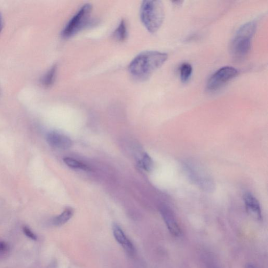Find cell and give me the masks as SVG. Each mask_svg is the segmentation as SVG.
<instances>
[{"label": "cell", "mask_w": 268, "mask_h": 268, "mask_svg": "<svg viewBox=\"0 0 268 268\" xmlns=\"http://www.w3.org/2000/svg\"><path fill=\"white\" fill-rule=\"evenodd\" d=\"M168 59V54L158 51H146L140 53L129 65L131 75L135 80L145 81L161 67Z\"/></svg>", "instance_id": "obj_1"}, {"label": "cell", "mask_w": 268, "mask_h": 268, "mask_svg": "<svg viewBox=\"0 0 268 268\" xmlns=\"http://www.w3.org/2000/svg\"><path fill=\"white\" fill-rule=\"evenodd\" d=\"M256 28V22L250 21L242 26L236 32L230 46L231 54L234 59L241 61L247 57Z\"/></svg>", "instance_id": "obj_2"}, {"label": "cell", "mask_w": 268, "mask_h": 268, "mask_svg": "<svg viewBox=\"0 0 268 268\" xmlns=\"http://www.w3.org/2000/svg\"><path fill=\"white\" fill-rule=\"evenodd\" d=\"M140 18L150 33L156 32L161 27L164 19L162 2L159 0L143 1L141 6Z\"/></svg>", "instance_id": "obj_3"}, {"label": "cell", "mask_w": 268, "mask_h": 268, "mask_svg": "<svg viewBox=\"0 0 268 268\" xmlns=\"http://www.w3.org/2000/svg\"><path fill=\"white\" fill-rule=\"evenodd\" d=\"M92 6L90 4H85L74 16L63 30L62 35L65 38L73 36L89 25Z\"/></svg>", "instance_id": "obj_4"}, {"label": "cell", "mask_w": 268, "mask_h": 268, "mask_svg": "<svg viewBox=\"0 0 268 268\" xmlns=\"http://www.w3.org/2000/svg\"><path fill=\"white\" fill-rule=\"evenodd\" d=\"M238 73L237 69L231 66H225L219 69L210 78L207 83V90L210 92L218 90L237 76Z\"/></svg>", "instance_id": "obj_5"}, {"label": "cell", "mask_w": 268, "mask_h": 268, "mask_svg": "<svg viewBox=\"0 0 268 268\" xmlns=\"http://www.w3.org/2000/svg\"><path fill=\"white\" fill-rule=\"evenodd\" d=\"M160 211L170 233L176 237H178L181 235V230L171 210L165 205H162L160 208Z\"/></svg>", "instance_id": "obj_6"}, {"label": "cell", "mask_w": 268, "mask_h": 268, "mask_svg": "<svg viewBox=\"0 0 268 268\" xmlns=\"http://www.w3.org/2000/svg\"><path fill=\"white\" fill-rule=\"evenodd\" d=\"M47 141L52 147L60 149H68L73 145L72 139L57 132L49 133L47 136Z\"/></svg>", "instance_id": "obj_7"}, {"label": "cell", "mask_w": 268, "mask_h": 268, "mask_svg": "<svg viewBox=\"0 0 268 268\" xmlns=\"http://www.w3.org/2000/svg\"><path fill=\"white\" fill-rule=\"evenodd\" d=\"M243 201L248 214L257 219H261L262 217L261 208L255 197L250 193H246L243 196Z\"/></svg>", "instance_id": "obj_8"}, {"label": "cell", "mask_w": 268, "mask_h": 268, "mask_svg": "<svg viewBox=\"0 0 268 268\" xmlns=\"http://www.w3.org/2000/svg\"><path fill=\"white\" fill-rule=\"evenodd\" d=\"M113 232L116 241L121 244L129 255H133L134 252H135V249H134L133 243L126 236L121 227L117 224H114L113 225Z\"/></svg>", "instance_id": "obj_9"}, {"label": "cell", "mask_w": 268, "mask_h": 268, "mask_svg": "<svg viewBox=\"0 0 268 268\" xmlns=\"http://www.w3.org/2000/svg\"><path fill=\"white\" fill-rule=\"evenodd\" d=\"M74 210L72 208H66L61 214L54 217L53 219V224L55 226H60L66 224L73 217Z\"/></svg>", "instance_id": "obj_10"}, {"label": "cell", "mask_w": 268, "mask_h": 268, "mask_svg": "<svg viewBox=\"0 0 268 268\" xmlns=\"http://www.w3.org/2000/svg\"><path fill=\"white\" fill-rule=\"evenodd\" d=\"M128 33L127 24H126L125 21L123 20L114 31V37L117 41L123 42L127 38L128 35Z\"/></svg>", "instance_id": "obj_11"}, {"label": "cell", "mask_w": 268, "mask_h": 268, "mask_svg": "<svg viewBox=\"0 0 268 268\" xmlns=\"http://www.w3.org/2000/svg\"><path fill=\"white\" fill-rule=\"evenodd\" d=\"M193 69L192 66L188 63H184L180 68V75L181 81L184 83L187 82L192 74Z\"/></svg>", "instance_id": "obj_12"}, {"label": "cell", "mask_w": 268, "mask_h": 268, "mask_svg": "<svg viewBox=\"0 0 268 268\" xmlns=\"http://www.w3.org/2000/svg\"><path fill=\"white\" fill-rule=\"evenodd\" d=\"M65 163L69 167L75 169H80L84 171H90V168L87 165L80 162L72 158L66 157L64 159Z\"/></svg>", "instance_id": "obj_13"}, {"label": "cell", "mask_w": 268, "mask_h": 268, "mask_svg": "<svg viewBox=\"0 0 268 268\" xmlns=\"http://www.w3.org/2000/svg\"><path fill=\"white\" fill-rule=\"evenodd\" d=\"M57 66H54L43 77L42 83L45 86H50L53 84L56 77Z\"/></svg>", "instance_id": "obj_14"}, {"label": "cell", "mask_w": 268, "mask_h": 268, "mask_svg": "<svg viewBox=\"0 0 268 268\" xmlns=\"http://www.w3.org/2000/svg\"><path fill=\"white\" fill-rule=\"evenodd\" d=\"M139 166L147 171L152 170L153 168V161L147 153H144L142 159L139 161Z\"/></svg>", "instance_id": "obj_15"}, {"label": "cell", "mask_w": 268, "mask_h": 268, "mask_svg": "<svg viewBox=\"0 0 268 268\" xmlns=\"http://www.w3.org/2000/svg\"><path fill=\"white\" fill-rule=\"evenodd\" d=\"M23 231L24 233L27 236V237L31 240L37 241V236L30 230L27 226H24L23 228Z\"/></svg>", "instance_id": "obj_16"}, {"label": "cell", "mask_w": 268, "mask_h": 268, "mask_svg": "<svg viewBox=\"0 0 268 268\" xmlns=\"http://www.w3.org/2000/svg\"><path fill=\"white\" fill-rule=\"evenodd\" d=\"M7 244L3 241H0V251L4 252L7 250Z\"/></svg>", "instance_id": "obj_17"}, {"label": "cell", "mask_w": 268, "mask_h": 268, "mask_svg": "<svg viewBox=\"0 0 268 268\" xmlns=\"http://www.w3.org/2000/svg\"><path fill=\"white\" fill-rule=\"evenodd\" d=\"M3 25V18L1 13H0V33H1V31L2 29Z\"/></svg>", "instance_id": "obj_18"}, {"label": "cell", "mask_w": 268, "mask_h": 268, "mask_svg": "<svg viewBox=\"0 0 268 268\" xmlns=\"http://www.w3.org/2000/svg\"><path fill=\"white\" fill-rule=\"evenodd\" d=\"M246 268H257L253 265L248 264L246 266Z\"/></svg>", "instance_id": "obj_19"}, {"label": "cell", "mask_w": 268, "mask_h": 268, "mask_svg": "<svg viewBox=\"0 0 268 268\" xmlns=\"http://www.w3.org/2000/svg\"><path fill=\"white\" fill-rule=\"evenodd\" d=\"M210 268H217V267L214 266H211L210 267Z\"/></svg>", "instance_id": "obj_20"}]
</instances>
